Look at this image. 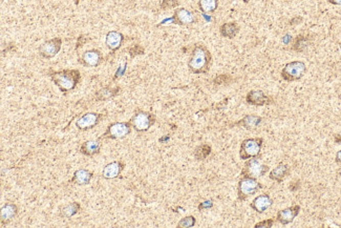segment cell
I'll use <instances>...</instances> for the list:
<instances>
[{"mask_svg":"<svg viewBox=\"0 0 341 228\" xmlns=\"http://www.w3.org/2000/svg\"><path fill=\"white\" fill-rule=\"evenodd\" d=\"M102 148L101 139H94V140H87L82 143L81 147H80V153L86 157H94L100 153V150Z\"/></svg>","mask_w":341,"mask_h":228,"instance_id":"cell-19","label":"cell"},{"mask_svg":"<svg viewBox=\"0 0 341 228\" xmlns=\"http://www.w3.org/2000/svg\"><path fill=\"white\" fill-rule=\"evenodd\" d=\"M211 146L209 144H200L194 149V157L197 161L206 160L211 154Z\"/></svg>","mask_w":341,"mask_h":228,"instance_id":"cell-27","label":"cell"},{"mask_svg":"<svg viewBox=\"0 0 341 228\" xmlns=\"http://www.w3.org/2000/svg\"><path fill=\"white\" fill-rule=\"evenodd\" d=\"M129 122L134 130L139 132H145L155 124L156 116L150 111L137 109Z\"/></svg>","mask_w":341,"mask_h":228,"instance_id":"cell-4","label":"cell"},{"mask_svg":"<svg viewBox=\"0 0 341 228\" xmlns=\"http://www.w3.org/2000/svg\"><path fill=\"white\" fill-rule=\"evenodd\" d=\"M131 124L130 122H113L108 125L106 131L100 137V139H122L127 137L131 132Z\"/></svg>","mask_w":341,"mask_h":228,"instance_id":"cell-8","label":"cell"},{"mask_svg":"<svg viewBox=\"0 0 341 228\" xmlns=\"http://www.w3.org/2000/svg\"><path fill=\"white\" fill-rule=\"evenodd\" d=\"M105 115H103V113L89 111V112L84 113V115H82L76 121V126L78 129L85 131V130L92 129L95 126H97L100 122L102 121Z\"/></svg>","mask_w":341,"mask_h":228,"instance_id":"cell-10","label":"cell"},{"mask_svg":"<svg viewBox=\"0 0 341 228\" xmlns=\"http://www.w3.org/2000/svg\"><path fill=\"white\" fill-rule=\"evenodd\" d=\"M335 161L338 165L341 166V149L338 150L337 153H336V156H335Z\"/></svg>","mask_w":341,"mask_h":228,"instance_id":"cell-37","label":"cell"},{"mask_svg":"<svg viewBox=\"0 0 341 228\" xmlns=\"http://www.w3.org/2000/svg\"><path fill=\"white\" fill-rule=\"evenodd\" d=\"M273 199L269 194H262L256 196L250 203V207L257 214H264L273 205Z\"/></svg>","mask_w":341,"mask_h":228,"instance_id":"cell-15","label":"cell"},{"mask_svg":"<svg viewBox=\"0 0 341 228\" xmlns=\"http://www.w3.org/2000/svg\"><path fill=\"white\" fill-rule=\"evenodd\" d=\"M61 47H62L61 38L59 37L53 38V39L43 42L39 47V55L46 59H52L56 55H58L60 50H61Z\"/></svg>","mask_w":341,"mask_h":228,"instance_id":"cell-11","label":"cell"},{"mask_svg":"<svg viewBox=\"0 0 341 228\" xmlns=\"http://www.w3.org/2000/svg\"><path fill=\"white\" fill-rule=\"evenodd\" d=\"M302 212V207L298 204H294L290 207L285 208V210L279 211L276 215V221L282 225H289L291 224Z\"/></svg>","mask_w":341,"mask_h":228,"instance_id":"cell-13","label":"cell"},{"mask_svg":"<svg viewBox=\"0 0 341 228\" xmlns=\"http://www.w3.org/2000/svg\"><path fill=\"white\" fill-rule=\"evenodd\" d=\"M212 64V55L207 47L196 44L191 51L188 60V69L192 74H207Z\"/></svg>","mask_w":341,"mask_h":228,"instance_id":"cell-1","label":"cell"},{"mask_svg":"<svg viewBox=\"0 0 341 228\" xmlns=\"http://www.w3.org/2000/svg\"><path fill=\"white\" fill-rule=\"evenodd\" d=\"M240 31V27L237 22L231 21V22H225L219 27V34L224 38H228V39H233L235 38Z\"/></svg>","mask_w":341,"mask_h":228,"instance_id":"cell-22","label":"cell"},{"mask_svg":"<svg viewBox=\"0 0 341 228\" xmlns=\"http://www.w3.org/2000/svg\"><path fill=\"white\" fill-rule=\"evenodd\" d=\"M300 22H303V17H295V18L291 19L289 25L290 26H296V25H298Z\"/></svg>","mask_w":341,"mask_h":228,"instance_id":"cell-36","label":"cell"},{"mask_svg":"<svg viewBox=\"0 0 341 228\" xmlns=\"http://www.w3.org/2000/svg\"><path fill=\"white\" fill-rule=\"evenodd\" d=\"M328 3L334 6H339L341 7V0H328Z\"/></svg>","mask_w":341,"mask_h":228,"instance_id":"cell-38","label":"cell"},{"mask_svg":"<svg viewBox=\"0 0 341 228\" xmlns=\"http://www.w3.org/2000/svg\"><path fill=\"white\" fill-rule=\"evenodd\" d=\"M233 81L232 76L228 75V74H222V75H218L214 78L213 83L215 85H228Z\"/></svg>","mask_w":341,"mask_h":228,"instance_id":"cell-30","label":"cell"},{"mask_svg":"<svg viewBox=\"0 0 341 228\" xmlns=\"http://www.w3.org/2000/svg\"><path fill=\"white\" fill-rule=\"evenodd\" d=\"M307 73V65L304 61L294 60L288 62L280 72L282 78L287 82H295L302 79Z\"/></svg>","mask_w":341,"mask_h":228,"instance_id":"cell-7","label":"cell"},{"mask_svg":"<svg viewBox=\"0 0 341 228\" xmlns=\"http://www.w3.org/2000/svg\"><path fill=\"white\" fill-rule=\"evenodd\" d=\"M196 219L194 216H187L184 217L182 220H179L176 224V228H190L195 226Z\"/></svg>","mask_w":341,"mask_h":228,"instance_id":"cell-29","label":"cell"},{"mask_svg":"<svg viewBox=\"0 0 341 228\" xmlns=\"http://www.w3.org/2000/svg\"><path fill=\"white\" fill-rule=\"evenodd\" d=\"M262 122H263V117L255 115V113H249V115L244 116L240 120L234 122L232 126H239L244 127L247 130H254Z\"/></svg>","mask_w":341,"mask_h":228,"instance_id":"cell-17","label":"cell"},{"mask_svg":"<svg viewBox=\"0 0 341 228\" xmlns=\"http://www.w3.org/2000/svg\"><path fill=\"white\" fill-rule=\"evenodd\" d=\"M290 173H291L290 166L285 162H280L273 169L270 170L269 179L277 183H282L290 175Z\"/></svg>","mask_w":341,"mask_h":228,"instance_id":"cell-16","label":"cell"},{"mask_svg":"<svg viewBox=\"0 0 341 228\" xmlns=\"http://www.w3.org/2000/svg\"><path fill=\"white\" fill-rule=\"evenodd\" d=\"M80 210H81V204L79 202H73L62 208L61 212H60V216L63 218H72L73 216L77 215Z\"/></svg>","mask_w":341,"mask_h":228,"instance_id":"cell-28","label":"cell"},{"mask_svg":"<svg viewBox=\"0 0 341 228\" xmlns=\"http://www.w3.org/2000/svg\"><path fill=\"white\" fill-rule=\"evenodd\" d=\"M123 41H124V35L117 31L108 32L105 38V44L107 49L111 52H117L122 47Z\"/></svg>","mask_w":341,"mask_h":228,"instance_id":"cell-20","label":"cell"},{"mask_svg":"<svg viewBox=\"0 0 341 228\" xmlns=\"http://www.w3.org/2000/svg\"><path fill=\"white\" fill-rule=\"evenodd\" d=\"M125 167V164L122 161H112L108 163L102 172V177L106 180H112L116 178H119L123 169Z\"/></svg>","mask_w":341,"mask_h":228,"instance_id":"cell-18","label":"cell"},{"mask_svg":"<svg viewBox=\"0 0 341 228\" xmlns=\"http://www.w3.org/2000/svg\"><path fill=\"white\" fill-rule=\"evenodd\" d=\"M198 8L204 14H213L218 8V0H198Z\"/></svg>","mask_w":341,"mask_h":228,"instance_id":"cell-26","label":"cell"},{"mask_svg":"<svg viewBox=\"0 0 341 228\" xmlns=\"http://www.w3.org/2000/svg\"><path fill=\"white\" fill-rule=\"evenodd\" d=\"M246 102L253 106H266L274 103V99L260 89H251L246 95Z\"/></svg>","mask_w":341,"mask_h":228,"instance_id":"cell-12","label":"cell"},{"mask_svg":"<svg viewBox=\"0 0 341 228\" xmlns=\"http://www.w3.org/2000/svg\"><path fill=\"white\" fill-rule=\"evenodd\" d=\"M171 21L173 25L180 26V27H188L196 22V18L192 12L185 8H178L175 9L173 12V15L168 20H164L161 22V25Z\"/></svg>","mask_w":341,"mask_h":228,"instance_id":"cell-9","label":"cell"},{"mask_svg":"<svg viewBox=\"0 0 341 228\" xmlns=\"http://www.w3.org/2000/svg\"><path fill=\"white\" fill-rule=\"evenodd\" d=\"M128 51H129V54H130L131 57H135V56H138V55H143V54L145 53L144 48L141 47L140 44H134V45H132L131 48L128 49Z\"/></svg>","mask_w":341,"mask_h":228,"instance_id":"cell-32","label":"cell"},{"mask_svg":"<svg viewBox=\"0 0 341 228\" xmlns=\"http://www.w3.org/2000/svg\"><path fill=\"white\" fill-rule=\"evenodd\" d=\"M179 5V0H162L160 8L162 10H171L175 9Z\"/></svg>","mask_w":341,"mask_h":228,"instance_id":"cell-31","label":"cell"},{"mask_svg":"<svg viewBox=\"0 0 341 228\" xmlns=\"http://www.w3.org/2000/svg\"><path fill=\"white\" fill-rule=\"evenodd\" d=\"M49 76L58 88L64 94L75 89L81 80V73L79 70H50Z\"/></svg>","mask_w":341,"mask_h":228,"instance_id":"cell-2","label":"cell"},{"mask_svg":"<svg viewBox=\"0 0 341 228\" xmlns=\"http://www.w3.org/2000/svg\"><path fill=\"white\" fill-rule=\"evenodd\" d=\"M240 2H243L244 4H249L251 2V0H240Z\"/></svg>","mask_w":341,"mask_h":228,"instance_id":"cell-40","label":"cell"},{"mask_svg":"<svg viewBox=\"0 0 341 228\" xmlns=\"http://www.w3.org/2000/svg\"><path fill=\"white\" fill-rule=\"evenodd\" d=\"M269 170V165L263 163L258 158H252L246 160L242 173H240V177L258 180L259 178L266 176Z\"/></svg>","mask_w":341,"mask_h":228,"instance_id":"cell-5","label":"cell"},{"mask_svg":"<svg viewBox=\"0 0 341 228\" xmlns=\"http://www.w3.org/2000/svg\"><path fill=\"white\" fill-rule=\"evenodd\" d=\"M264 186L256 179L242 177L237 184V199L240 202L246 201L251 196L256 195Z\"/></svg>","mask_w":341,"mask_h":228,"instance_id":"cell-6","label":"cell"},{"mask_svg":"<svg viewBox=\"0 0 341 228\" xmlns=\"http://www.w3.org/2000/svg\"><path fill=\"white\" fill-rule=\"evenodd\" d=\"M18 214V206L14 203H7L2 208V224L7 225Z\"/></svg>","mask_w":341,"mask_h":228,"instance_id":"cell-24","label":"cell"},{"mask_svg":"<svg viewBox=\"0 0 341 228\" xmlns=\"http://www.w3.org/2000/svg\"><path fill=\"white\" fill-rule=\"evenodd\" d=\"M274 222L275 220L274 219H268V220H264V221H260L258 223H256L254 225L255 228H258V227H264V228H271L273 227L274 225Z\"/></svg>","mask_w":341,"mask_h":228,"instance_id":"cell-34","label":"cell"},{"mask_svg":"<svg viewBox=\"0 0 341 228\" xmlns=\"http://www.w3.org/2000/svg\"><path fill=\"white\" fill-rule=\"evenodd\" d=\"M334 141L337 144H341V135L340 134H336L334 135Z\"/></svg>","mask_w":341,"mask_h":228,"instance_id":"cell-39","label":"cell"},{"mask_svg":"<svg viewBox=\"0 0 341 228\" xmlns=\"http://www.w3.org/2000/svg\"><path fill=\"white\" fill-rule=\"evenodd\" d=\"M120 92V87L116 86V87H110V86H106L103 87L100 90L97 92L96 94V99L98 101H105V100H109L113 97H116L117 95Z\"/></svg>","mask_w":341,"mask_h":228,"instance_id":"cell-25","label":"cell"},{"mask_svg":"<svg viewBox=\"0 0 341 228\" xmlns=\"http://www.w3.org/2000/svg\"><path fill=\"white\" fill-rule=\"evenodd\" d=\"M126 67H127V61H126V59H125V60H124V63L122 62L121 64H120L119 69H118L117 72L115 73L113 80H117V79H119L120 77H122V76H123L124 73H125V71H126Z\"/></svg>","mask_w":341,"mask_h":228,"instance_id":"cell-33","label":"cell"},{"mask_svg":"<svg viewBox=\"0 0 341 228\" xmlns=\"http://www.w3.org/2000/svg\"><path fill=\"white\" fill-rule=\"evenodd\" d=\"M212 207H213V201L212 200H206V201L198 204L197 210L199 212H202V211H205V210H210V208H212Z\"/></svg>","mask_w":341,"mask_h":228,"instance_id":"cell-35","label":"cell"},{"mask_svg":"<svg viewBox=\"0 0 341 228\" xmlns=\"http://www.w3.org/2000/svg\"><path fill=\"white\" fill-rule=\"evenodd\" d=\"M73 2L75 3V5H76V6H78V5H79V2H80V0H73Z\"/></svg>","mask_w":341,"mask_h":228,"instance_id":"cell-41","label":"cell"},{"mask_svg":"<svg viewBox=\"0 0 341 228\" xmlns=\"http://www.w3.org/2000/svg\"><path fill=\"white\" fill-rule=\"evenodd\" d=\"M264 145V139L262 137L247 138L242 141L239 147V158L246 161L252 158H258Z\"/></svg>","mask_w":341,"mask_h":228,"instance_id":"cell-3","label":"cell"},{"mask_svg":"<svg viewBox=\"0 0 341 228\" xmlns=\"http://www.w3.org/2000/svg\"><path fill=\"white\" fill-rule=\"evenodd\" d=\"M102 61H103V54L101 51L97 49L85 51L81 56V60H80L82 65L86 67H97L98 65L102 63Z\"/></svg>","mask_w":341,"mask_h":228,"instance_id":"cell-14","label":"cell"},{"mask_svg":"<svg viewBox=\"0 0 341 228\" xmlns=\"http://www.w3.org/2000/svg\"><path fill=\"white\" fill-rule=\"evenodd\" d=\"M310 42H311L310 36L305 34H299L294 38L291 50L297 53H304L310 45Z\"/></svg>","mask_w":341,"mask_h":228,"instance_id":"cell-23","label":"cell"},{"mask_svg":"<svg viewBox=\"0 0 341 228\" xmlns=\"http://www.w3.org/2000/svg\"><path fill=\"white\" fill-rule=\"evenodd\" d=\"M93 177H94L93 172H89L88 169H85V168H80L74 173L73 178L71 179L70 182L78 186H85L89 184Z\"/></svg>","mask_w":341,"mask_h":228,"instance_id":"cell-21","label":"cell"}]
</instances>
